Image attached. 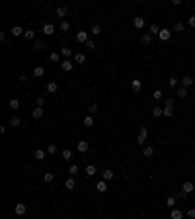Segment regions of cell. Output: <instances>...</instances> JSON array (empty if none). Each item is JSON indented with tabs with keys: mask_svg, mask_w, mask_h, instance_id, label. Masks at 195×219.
<instances>
[{
	"mask_svg": "<svg viewBox=\"0 0 195 219\" xmlns=\"http://www.w3.org/2000/svg\"><path fill=\"white\" fill-rule=\"evenodd\" d=\"M8 123H10L12 127H20V125H22V119H20L18 115H12V118H10V121H8Z\"/></svg>",
	"mask_w": 195,
	"mask_h": 219,
	"instance_id": "9a60e30c",
	"label": "cell"
},
{
	"mask_svg": "<svg viewBox=\"0 0 195 219\" xmlns=\"http://www.w3.org/2000/svg\"><path fill=\"white\" fill-rule=\"evenodd\" d=\"M61 67H63V71H72L74 69V61H70V59H64V61H61Z\"/></svg>",
	"mask_w": 195,
	"mask_h": 219,
	"instance_id": "7a4b0ae2",
	"label": "cell"
},
{
	"mask_svg": "<svg viewBox=\"0 0 195 219\" xmlns=\"http://www.w3.org/2000/svg\"><path fill=\"white\" fill-rule=\"evenodd\" d=\"M166 205H168V208H172V209H174V205H176V198H174V196H170L168 200H166Z\"/></svg>",
	"mask_w": 195,
	"mask_h": 219,
	"instance_id": "ab89813d",
	"label": "cell"
},
{
	"mask_svg": "<svg viewBox=\"0 0 195 219\" xmlns=\"http://www.w3.org/2000/svg\"><path fill=\"white\" fill-rule=\"evenodd\" d=\"M102 176H103V180H105V182H107V180H111V178H113V170H109V168H105V170H103L102 172Z\"/></svg>",
	"mask_w": 195,
	"mask_h": 219,
	"instance_id": "ffe728a7",
	"label": "cell"
},
{
	"mask_svg": "<svg viewBox=\"0 0 195 219\" xmlns=\"http://www.w3.org/2000/svg\"><path fill=\"white\" fill-rule=\"evenodd\" d=\"M76 149H78V153H88L90 151V143L88 141H78Z\"/></svg>",
	"mask_w": 195,
	"mask_h": 219,
	"instance_id": "5b68a950",
	"label": "cell"
},
{
	"mask_svg": "<svg viewBox=\"0 0 195 219\" xmlns=\"http://www.w3.org/2000/svg\"><path fill=\"white\" fill-rule=\"evenodd\" d=\"M158 37H160V39H162V41H168L170 37H172V31H170V30H160Z\"/></svg>",
	"mask_w": 195,
	"mask_h": 219,
	"instance_id": "4fadbf2b",
	"label": "cell"
},
{
	"mask_svg": "<svg viewBox=\"0 0 195 219\" xmlns=\"http://www.w3.org/2000/svg\"><path fill=\"white\" fill-rule=\"evenodd\" d=\"M24 37H26V39H35V31H33V30L24 31Z\"/></svg>",
	"mask_w": 195,
	"mask_h": 219,
	"instance_id": "74e56055",
	"label": "cell"
},
{
	"mask_svg": "<svg viewBox=\"0 0 195 219\" xmlns=\"http://www.w3.org/2000/svg\"><path fill=\"white\" fill-rule=\"evenodd\" d=\"M193 84V78L191 76H184L181 78V86H184V88H187V86H191Z\"/></svg>",
	"mask_w": 195,
	"mask_h": 219,
	"instance_id": "cb8c5ba5",
	"label": "cell"
},
{
	"mask_svg": "<svg viewBox=\"0 0 195 219\" xmlns=\"http://www.w3.org/2000/svg\"><path fill=\"white\" fill-rule=\"evenodd\" d=\"M131 88H133V92H137V94H139L140 90H143V82H140L139 78H133V82H131Z\"/></svg>",
	"mask_w": 195,
	"mask_h": 219,
	"instance_id": "3957f363",
	"label": "cell"
},
{
	"mask_svg": "<svg viewBox=\"0 0 195 219\" xmlns=\"http://www.w3.org/2000/svg\"><path fill=\"white\" fill-rule=\"evenodd\" d=\"M181 190H184L185 194H191L193 190H195V186H193V182H184V186H181Z\"/></svg>",
	"mask_w": 195,
	"mask_h": 219,
	"instance_id": "5bb4252c",
	"label": "cell"
},
{
	"mask_svg": "<svg viewBox=\"0 0 195 219\" xmlns=\"http://www.w3.org/2000/svg\"><path fill=\"white\" fill-rule=\"evenodd\" d=\"M61 55H63L64 59H68V57L72 55V49H70V47H63V49H61Z\"/></svg>",
	"mask_w": 195,
	"mask_h": 219,
	"instance_id": "f1b7e54d",
	"label": "cell"
},
{
	"mask_svg": "<svg viewBox=\"0 0 195 219\" xmlns=\"http://www.w3.org/2000/svg\"><path fill=\"white\" fill-rule=\"evenodd\" d=\"M84 47H88V49H96V43H94L92 39H88V41L84 43Z\"/></svg>",
	"mask_w": 195,
	"mask_h": 219,
	"instance_id": "f6af8a7d",
	"label": "cell"
},
{
	"mask_svg": "<svg viewBox=\"0 0 195 219\" xmlns=\"http://www.w3.org/2000/svg\"><path fill=\"white\" fill-rule=\"evenodd\" d=\"M160 30H162V27H160L158 24H152V26H150V31H148V34H150V35H158V34H160Z\"/></svg>",
	"mask_w": 195,
	"mask_h": 219,
	"instance_id": "603a6c76",
	"label": "cell"
},
{
	"mask_svg": "<svg viewBox=\"0 0 195 219\" xmlns=\"http://www.w3.org/2000/svg\"><path fill=\"white\" fill-rule=\"evenodd\" d=\"M33 49H35V51H41V49H45V45H43V41H39V39H35V41H33Z\"/></svg>",
	"mask_w": 195,
	"mask_h": 219,
	"instance_id": "d6a6232c",
	"label": "cell"
},
{
	"mask_svg": "<svg viewBox=\"0 0 195 219\" xmlns=\"http://www.w3.org/2000/svg\"><path fill=\"white\" fill-rule=\"evenodd\" d=\"M64 188H66V190H74V188H76L74 178H68V180H66V182H64Z\"/></svg>",
	"mask_w": 195,
	"mask_h": 219,
	"instance_id": "484cf974",
	"label": "cell"
},
{
	"mask_svg": "<svg viewBox=\"0 0 195 219\" xmlns=\"http://www.w3.org/2000/svg\"><path fill=\"white\" fill-rule=\"evenodd\" d=\"M176 96H178V98H181V100H184V98L187 96V88H184V86H180V88L176 90Z\"/></svg>",
	"mask_w": 195,
	"mask_h": 219,
	"instance_id": "e0dca14e",
	"label": "cell"
},
{
	"mask_svg": "<svg viewBox=\"0 0 195 219\" xmlns=\"http://www.w3.org/2000/svg\"><path fill=\"white\" fill-rule=\"evenodd\" d=\"M43 34L45 35H53L55 34V26H53V24H45L43 26Z\"/></svg>",
	"mask_w": 195,
	"mask_h": 219,
	"instance_id": "30bf717a",
	"label": "cell"
},
{
	"mask_svg": "<svg viewBox=\"0 0 195 219\" xmlns=\"http://www.w3.org/2000/svg\"><path fill=\"white\" fill-rule=\"evenodd\" d=\"M143 155H144V156H152V155H154V149H152V147H144Z\"/></svg>",
	"mask_w": 195,
	"mask_h": 219,
	"instance_id": "60d3db41",
	"label": "cell"
},
{
	"mask_svg": "<svg viewBox=\"0 0 195 219\" xmlns=\"http://www.w3.org/2000/svg\"><path fill=\"white\" fill-rule=\"evenodd\" d=\"M84 172H86V176H88V178H92V176H94V174H96V172H98V168L94 166V164H88Z\"/></svg>",
	"mask_w": 195,
	"mask_h": 219,
	"instance_id": "8fae6325",
	"label": "cell"
},
{
	"mask_svg": "<svg viewBox=\"0 0 195 219\" xmlns=\"http://www.w3.org/2000/svg\"><path fill=\"white\" fill-rule=\"evenodd\" d=\"M189 219H195V208H191V209H187V213H185Z\"/></svg>",
	"mask_w": 195,
	"mask_h": 219,
	"instance_id": "c3c4849f",
	"label": "cell"
},
{
	"mask_svg": "<svg viewBox=\"0 0 195 219\" xmlns=\"http://www.w3.org/2000/svg\"><path fill=\"white\" fill-rule=\"evenodd\" d=\"M170 219H184V211H181V209H176V208H174L172 211H170Z\"/></svg>",
	"mask_w": 195,
	"mask_h": 219,
	"instance_id": "ba28073f",
	"label": "cell"
},
{
	"mask_svg": "<svg viewBox=\"0 0 195 219\" xmlns=\"http://www.w3.org/2000/svg\"><path fill=\"white\" fill-rule=\"evenodd\" d=\"M53 180H55V174H53V172H45L43 174V182L45 184H51Z\"/></svg>",
	"mask_w": 195,
	"mask_h": 219,
	"instance_id": "ac0fdd59",
	"label": "cell"
},
{
	"mask_svg": "<svg viewBox=\"0 0 195 219\" xmlns=\"http://www.w3.org/2000/svg\"><path fill=\"white\" fill-rule=\"evenodd\" d=\"M57 90H59V84H57V82H49L47 84V92H57Z\"/></svg>",
	"mask_w": 195,
	"mask_h": 219,
	"instance_id": "4316f807",
	"label": "cell"
},
{
	"mask_svg": "<svg viewBox=\"0 0 195 219\" xmlns=\"http://www.w3.org/2000/svg\"><path fill=\"white\" fill-rule=\"evenodd\" d=\"M49 59H51L53 63H57V61H59V53H51V55H49Z\"/></svg>",
	"mask_w": 195,
	"mask_h": 219,
	"instance_id": "f907efd6",
	"label": "cell"
},
{
	"mask_svg": "<svg viewBox=\"0 0 195 219\" xmlns=\"http://www.w3.org/2000/svg\"><path fill=\"white\" fill-rule=\"evenodd\" d=\"M12 35H24V30L20 26H14L12 27Z\"/></svg>",
	"mask_w": 195,
	"mask_h": 219,
	"instance_id": "8d00e7d4",
	"label": "cell"
},
{
	"mask_svg": "<svg viewBox=\"0 0 195 219\" xmlns=\"http://www.w3.org/2000/svg\"><path fill=\"white\" fill-rule=\"evenodd\" d=\"M164 108H174V98H166L164 100Z\"/></svg>",
	"mask_w": 195,
	"mask_h": 219,
	"instance_id": "b9f144b4",
	"label": "cell"
},
{
	"mask_svg": "<svg viewBox=\"0 0 195 219\" xmlns=\"http://www.w3.org/2000/svg\"><path fill=\"white\" fill-rule=\"evenodd\" d=\"M18 80L22 82V84H26V82H27V76H26V74H20V76H18Z\"/></svg>",
	"mask_w": 195,
	"mask_h": 219,
	"instance_id": "f5cc1de1",
	"label": "cell"
},
{
	"mask_svg": "<svg viewBox=\"0 0 195 219\" xmlns=\"http://www.w3.org/2000/svg\"><path fill=\"white\" fill-rule=\"evenodd\" d=\"M66 14H68V8L66 6H59L57 8V16H59V18H64Z\"/></svg>",
	"mask_w": 195,
	"mask_h": 219,
	"instance_id": "44dd1931",
	"label": "cell"
},
{
	"mask_svg": "<svg viewBox=\"0 0 195 219\" xmlns=\"http://www.w3.org/2000/svg\"><path fill=\"white\" fill-rule=\"evenodd\" d=\"M174 30H176V31H184V24H181V22H176Z\"/></svg>",
	"mask_w": 195,
	"mask_h": 219,
	"instance_id": "681fc988",
	"label": "cell"
},
{
	"mask_svg": "<svg viewBox=\"0 0 195 219\" xmlns=\"http://www.w3.org/2000/svg\"><path fill=\"white\" fill-rule=\"evenodd\" d=\"M61 156H63L64 160H70V159H72V153H70V149H63V153H61Z\"/></svg>",
	"mask_w": 195,
	"mask_h": 219,
	"instance_id": "4dcf8cb0",
	"label": "cell"
},
{
	"mask_svg": "<svg viewBox=\"0 0 195 219\" xmlns=\"http://www.w3.org/2000/svg\"><path fill=\"white\" fill-rule=\"evenodd\" d=\"M43 74H45V69L43 67H35V69H33V76L39 78V76H43Z\"/></svg>",
	"mask_w": 195,
	"mask_h": 219,
	"instance_id": "f546056e",
	"label": "cell"
},
{
	"mask_svg": "<svg viewBox=\"0 0 195 219\" xmlns=\"http://www.w3.org/2000/svg\"><path fill=\"white\" fill-rule=\"evenodd\" d=\"M146 137H148V129H146V127H140V129H139V135H137V145H144Z\"/></svg>",
	"mask_w": 195,
	"mask_h": 219,
	"instance_id": "6da1fadb",
	"label": "cell"
},
{
	"mask_svg": "<svg viewBox=\"0 0 195 219\" xmlns=\"http://www.w3.org/2000/svg\"><path fill=\"white\" fill-rule=\"evenodd\" d=\"M168 84H170V86H178V78H176V76H170V78H168Z\"/></svg>",
	"mask_w": 195,
	"mask_h": 219,
	"instance_id": "bcb514c9",
	"label": "cell"
},
{
	"mask_svg": "<svg viewBox=\"0 0 195 219\" xmlns=\"http://www.w3.org/2000/svg\"><path fill=\"white\" fill-rule=\"evenodd\" d=\"M99 108H98V104H90L88 106V115H94V114H98Z\"/></svg>",
	"mask_w": 195,
	"mask_h": 219,
	"instance_id": "83f0119b",
	"label": "cell"
},
{
	"mask_svg": "<svg viewBox=\"0 0 195 219\" xmlns=\"http://www.w3.org/2000/svg\"><path fill=\"white\" fill-rule=\"evenodd\" d=\"M74 63H78V65L86 63V55L84 53H76V55H74Z\"/></svg>",
	"mask_w": 195,
	"mask_h": 219,
	"instance_id": "2e32d148",
	"label": "cell"
},
{
	"mask_svg": "<svg viewBox=\"0 0 195 219\" xmlns=\"http://www.w3.org/2000/svg\"><path fill=\"white\" fill-rule=\"evenodd\" d=\"M10 108L12 110H18L20 108V100H18V98H12V100H10Z\"/></svg>",
	"mask_w": 195,
	"mask_h": 219,
	"instance_id": "d590c367",
	"label": "cell"
},
{
	"mask_svg": "<svg viewBox=\"0 0 195 219\" xmlns=\"http://www.w3.org/2000/svg\"><path fill=\"white\" fill-rule=\"evenodd\" d=\"M90 34L99 35V34H102V26H99V24H94V26H92V31H90Z\"/></svg>",
	"mask_w": 195,
	"mask_h": 219,
	"instance_id": "836d02e7",
	"label": "cell"
},
{
	"mask_svg": "<svg viewBox=\"0 0 195 219\" xmlns=\"http://www.w3.org/2000/svg\"><path fill=\"white\" fill-rule=\"evenodd\" d=\"M164 115L166 118H172L174 115V108H164Z\"/></svg>",
	"mask_w": 195,
	"mask_h": 219,
	"instance_id": "ee69618b",
	"label": "cell"
},
{
	"mask_svg": "<svg viewBox=\"0 0 195 219\" xmlns=\"http://www.w3.org/2000/svg\"><path fill=\"white\" fill-rule=\"evenodd\" d=\"M14 211H16V215H26V211H27V205H26V204H16Z\"/></svg>",
	"mask_w": 195,
	"mask_h": 219,
	"instance_id": "277c9868",
	"label": "cell"
},
{
	"mask_svg": "<svg viewBox=\"0 0 195 219\" xmlns=\"http://www.w3.org/2000/svg\"><path fill=\"white\" fill-rule=\"evenodd\" d=\"M88 39H90L88 31H78V34H76V41H78V43H86Z\"/></svg>",
	"mask_w": 195,
	"mask_h": 219,
	"instance_id": "8992f818",
	"label": "cell"
},
{
	"mask_svg": "<svg viewBox=\"0 0 195 219\" xmlns=\"http://www.w3.org/2000/svg\"><path fill=\"white\" fill-rule=\"evenodd\" d=\"M133 26H135L137 30H143V27H144V18H143V16H137V18L133 20Z\"/></svg>",
	"mask_w": 195,
	"mask_h": 219,
	"instance_id": "52a82bcc",
	"label": "cell"
},
{
	"mask_svg": "<svg viewBox=\"0 0 195 219\" xmlns=\"http://www.w3.org/2000/svg\"><path fill=\"white\" fill-rule=\"evenodd\" d=\"M152 115H154V118H160V115H164V108H158V106H154V108H152Z\"/></svg>",
	"mask_w": 195,
	"mask_h": 219,
	"instance_id": "d4e9b609",
	"label": "cell"
},
{
	"mask_svg": "<svg viewBox=\"0 0 195 219\" xmlns=\"http://www.w3.org/2000/svg\"><path fill=\"white\" fill-rule=\"evenodd\" d=\"M43 104H45V98L39 96V98H37V106H39V108H43Z\"/></svg>",
	"mask_w": 195,
	"mask_h": 219,
	"instance_id": "816d5d0a",
	"label": "cell"
},
{
	"mask_svg": "<svg viewBox=\"0 0 195 219\" xmlns=\"http://www.w3.org/2000/svg\"><path fill=\"white\" fill-rule=\"evenodd\" d=\"M76 172H78V166H76V164H70V168H68V174L74 178V176H76Z\"/></svg>",
	"mask_w": 195,
	"mask_h": 219,
	"instance_id": "f35d334b",
	"label": "cell"
},
{
	"mask_svg": "<svg viewBox=\"0 0 195 219\" xmlns=\"http://www.w3.org/2000/svg\"><path fill=\"white\" fill-rule=\"evenodd\" d=\"M150 41H152V35L148 34V31H146V34H143V37H140V43H143V45H148Z\"/></svg>",
	"mask_w": 195,
	"mask_h": 219,
	"instance_id": "7402d4cb",
	"label": "cell"
},
{
	"mask_svg": "<svg viewBox=\"0 0 195 219\" xmlns=\"http://www.w3.org/2000/svg\"><path fill=\"white\" fill-rule=\"evenodd\" d=\"M96 190H98V192H107V182H105V180H102V182H98L96 184Z\"/></svg>",
	"mask_w": 195,
	"mask_h": 219,
	"instance_id": "d6986e66",
	"label": "cell"
},
{
	"mask_svg": "<svg viewBox=\"0 0 195 219\" xmlns=\"http://www.w3.org/2000/svg\"><path fill=\"white\" fill-rule=\"evenodd\" d=\"M31 115H33V118H35V119H41V118H43V115H45V110H43V108H39V106H37V108H33V111H31Z\"/></svg>",
	"mask_w": 195,
	"mask_h": 219,
	"instance_id": "9c48e42d",
	"label": "cell"
},
{
	"mask_svg": "<svg viewBox=\"0 0 195 219\" xmlns=\"http://www.w3.org/2000/svg\"><path fill=\"white\" fill-rule=\"evenodd\" d=\"M59 30H61V31H68V30H70V24L66 22V20H63V22L59 24Z\"/></svg>",
	"mask_w": 195,
	"mask_h": 219,
	"instance_id": "1f68e13d",
	"label": "cell"
},
{
	"mask_svg": "<svg viewBox=\"0 0 195 219\" xmlns=\"http://www.w3.org/2000/svg\"><path fill=\"white\" fill-rule=\"evenodd\" d=\"M47 153H49V155H55V153H57V145H49L47 147Z\"/></svg>",
	"mask_w": 195,
	"mask_h": 219,
	"instance_id": "7dc6e473",
	"label": "cell"
},
{
	"mask_svg": "<svg viewBox=\"0 0 195 219\" xmlns=\"http://www.w3.org/2000/svg\"><path fill=\"white\" fill-rule=\"evenodd\" d=\"M152 96H154V100H162V90H154V92H152Z\"/></svg>",
	"mask_w": 195,
	"mask_h": 219,
	"instance_id": "7bdbcfd3",
	"label": "cell"
},
{
	"mask_svg": "<svg viewBox=\"0 0 195 219\" xmlns=\"http://www.w3.org/2000/svg\"><path fill=\"white\" fill-rule=\"evenodd\" d=\"M84 125L86 127H94V118H92V115H86V118H84Z\"/></svg>",
	"mask_w": 195,
	"mask_h": 219,
	"instance_id": "e575fe53",
	"label": "cell"
},
{
	"mask_svg": "<svg viewBox=\"0 0 195 219\" xmlns=\"http://www.w3.org/2000/svg\"><path fill=\"white\" fill-rule=\"evenodd\" d=\"M187 24H189V26H191V27H195V16H189Z\"/></svg>",
	"mask_w": 195,
	"mask_h": 219,
	"instance_id": "db71d44e",
	"label": "cell"
},
{
	"mask_svg": "<svg viewBox=\"0 0 195 219\" xmlns=\"http://www.w3.org/2000/svg\"><path fill=\"white\" fill-rule=\"evenodd\" d=\"M33 156H35L37 160H45L47 153H45V151H41V149H35V151H33Z\"/></svg>",
	"mask_w": 195,
	"mask_h": 219,
	"instance_id": "7c38bea8",
	"label": "cell"
}]
</instances>
